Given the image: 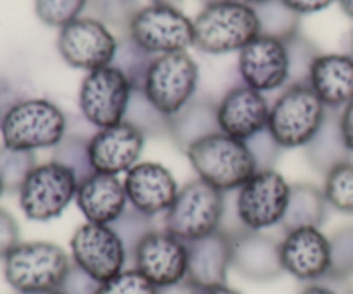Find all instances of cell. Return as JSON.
<instances>
[{"instance_id":"cell-6","label":"cell","mask_w":353,"mask_h":294,"mask_svg":"<svg viewBox=\"0 0 353 294\" xmlns=\"http://www.w3.org/2000/svg\"><path fill=\"white\" fill-rule=\"evenodd\" d=\"M224 207L226 193L196 178L179 188L174 203L164 213V229L186 243L200 240L219 231Z\"/></svg>"},{"instance_id":"cell-18","label":"cell","mask_w":353,"mask_h":294,"mask_svg":"<svg viewBox=\"0 0 353 294\" xmlns=\"http://www.w3.org/2000/svg\"><path fill=\"white\" fill-rule=\"evenodd\" d=\"M123 182L130 207L150 217L164 216L179 191L172 172L159 162H138Z\"/></svg>"},{"instance_id":"cell-35","label":"cell","mask_w":353,"mask_h":294,"mask_svg":"<svg viewBox=\"0 0 353 294\" xmlns=\"http://www.w3.org/2000/svg\"><path fill=\"white\" fill-rule=\"evenodd\" d=\"M290 55V81L288 85H299V83L309 81L310 67L317 55L321 54L316 45L303 36L302 33L296 34L290 41H286Z\"/></svg>"},{"instance_id":"cell-26","label":"cell","mask_w":353,"mask_h":294,"mask_svg":"<svg viewBox=\"0 0 353 294\" xmlns=\"http://www.w3.org/2000/svg\"><path fill=\"white\" fill-rule=\"evenodd\" d=\"M330 209L323 188L312 182H295L290 189L288 205L279 226L285 233L300 227H323Z\"/></svg>"},{"instance_id":"cell-21","label":"cell","mask_w":353,"mask_h":294,"mask_svg":"<svg viewBox=\"0 0 353 294\" xmlns=\"http://www.w3.org/2000/svg\"><path fill=\"white\" fill-rule=\"evenodd\" d=\"M231 271V238L223 231L188 243L186 279L203 289L228 284Z\"/></svg>"},{"instance_id":"cell-34","label":"cell","mask_w":353,"mask_h":294,"mask_svg":"<svg viewBox=\"0 0 353 294\" xmlns=\"http://www.w3.org/2000/svg\"><path fill=\"white\" fill-rule=\"evenodd\" d=\"M88 7V0H34L38 19L52 28H64L81 17Z\"/></svg>"},{"instance_id":"cell-23","label":"cell","mask_w":353,"mask_h":294,"mask_svg":"<svg viewBox=\"0 0 353 294\" xmlns=\"http://www.w3.org/2000/svg\"><path fill=\"white\" fill-rule=\"evenodd\" d=\"M307 83L327 110L345 109L353 100V57L350 54H319Z\"/></svg>"},{"instance_id":"cell-17","label":"cell","mask_w":353,"mask_h":294,"mask_svg":"<svg viewBox=\"0 0 353 294\" xmlns=\"http://www.w3.org/2000/svg\"><path fill=\"white\" fill-rule=\"evenodd\" d=\"M147 138L128 123L100 127L90 140V160L100 174L121 176L140 162Z\"/></svg>"},{"instance_id":"cell-40","label":"cell","mask_w":353,"mask_h":294,"mask_svg":"<svg viewBox=\"0 0 353 294\" xmlns=\"http://www.w3.org/2000/svg\"><path fill=\"white\" fill-rule=\"evenodd\" d=\"M100 284H102V282H99L95 277L86 274L83 269H79L78 265L72 264L71 267H69L68 274H65L64 279L61 281V284H59L57 289H55V293L57 294H99Z\"/></svg>"},{"instance_id":"cell-32","label":"cell","mask_w":353,"mask_h":294,"mask_svg":"<svg viewBox=\"0 0 353 294\" xmlns=\"http://www.w3.org/2000/svg\"><path fill=\"white\" fill-rule=\"evenodd\" d=\"M323 191L331 209L353 216V160L343 162L324 176Z\"/></svg>"},{"instance_id":"cell-50","label":"cell","mask_w":353,"mask_h":294,"mask_svg":"<svg viewBox=\"0 0 353 294\" xmlns=\"http://www.w3.org/2000/svg\"><path fill=\"white\" fill-rule=\"evenodd\" d=\"M240 2H245V3H248V6L255 7V6H261V3L268 2V0H240Z\"/></svg>"},{"instance_id":"cell-4","label":"cell","mask_w":353,"mask_h":294,"mask_svg":"<svg viewBox=\"0 0 353 294\" xmlns=\"http://www.w3.org/2000/svg\"><path fill=\"white\" fill-rule=\"evenodd\" d=\"M327 109L309 83L283 88L269 110L268 129L283 150L303 148L326 117Z\"/></svg>"},{"instance_id":"cell-13","label":"cell","mask_w":353,"mask_h":294,"mask_svg":"<svg viewBox=\"0 0 353 294\" xmlns=\"http://www.w3.org/2000/svg\"><path fill=\"white\" fill-rule=\"evenodd\" d=\"M117 38L97 17H78L61 28L57 50L65 64L81 71H95L112 64Z\"/></svg>"},{"instance_id":"cell-42","label":"cell","mask_w":353,"mask_h":294,"mask_svg":"<svg viewBox=\"0 0 353 294\" xmlns=\"http://www.w3.org/2000/svg\"><path fill=\"white\" fill-rule=\"evenodd\" d=\"M21 243V229L16 219L6 210H0V258H6Z\"/></svg>"},{"instance_id":"cell-22","label":"cell","mask_w":353,"mask_h":294,"mask_svg":"<svg viewBox=\"0 0 353 294\" xmlns=\"http://www.w3.org/2000/svg\"><path fill=\"white\" fill-rule=\"evenodd\" d=\"M74 203L86 222L109 226L130 207L123 179L100 172L79 182Z\"/></svg>"},{"instance_id":"cell-29","label":"cell","mask_w":353,"mask_h":294,"mask_svg":"<svg viewBox=\"0 0 353 294\" xmlns=\"http://www.w3.org/2000/svg\"><path fill=\"white\" fill-rule=\"evenodd\" d=\"M155 55L145 50L140 43L133 40L130 34H124L117 40L116 54H114L112 64L124 74V78L130 81L133 90H143L145 79H147L148 69L154 62Z\"/></svg>"},{"instance_id":"cell-41","label":"cell","mask_w":353,"mask_h":294,"mask_svg":"<svg viewBox=\"0 0 353 294\" xmlns=\"http://www.w3.org/2000/svg\"><path fill=\"white\" fill-rule=\"evenodd\" d=\"M299 294H353L350 277H338L327 274L321 281L309 282L300 289Z\"/></svg>"},{"instance_id":"cell-11","label":"cell","mask_w":353,"mask_h":294,"mask_svg":"<svg viewBox=\"0 0 353 294\" xmlns=\"http://www.w3.org/2000/svg\"><path fill=\"white\" fill-rule=\"evenodd\" d=\"M131 93L130 81L114 65L90 71L79 85V114L95 129L119 124L124 120Z\"/></svg>"},{"instance_id":"cell-15","label":"cell","mask_w":353,"mask_h":294,"mask_svg":"<svg viewBox=\"0 0 353 294\" xmlns=\"http://www.w3.org/2000/svg\"><path fill=\"white\" fill-rule=\"evenodd\" d=\"M131 264L157 288L186 279L188 243L165 229L148 234L134 251Z\"/></svg>"},{"instance_id":"cell-19","label":"cell","mask_w":353,"mask_h":294,"mask_svg":"<svg viewBox=\"0 0 353 294\" xmlns=\"http://www.w3.org/2000/svg\"><path fill=\"white\" fill-rule=\"evenodd\" d=\"M269 105L264 93L247 85H236L228 90L217 102L221 133L247 141L268 127Z\"/></svg>"},{"instance_id":"cell-47","label":"cell","mask_w":353,"mask_h":294,"mask_svg":"<svg viewBox=\"0 0 353 294\" xmlns=\"http://www.w3.org/2000/svg\"><path fill=\"white\" fill-rule=\"evenodd\" d=\"M202 294H241V293L236 291L234 288H230L228 284H223V286H216V288L203 289Z\"/></svg>"},{"instance_id":"cell-2","label":"cell","mask_w":353,"mask_h":294,"mask_svg":"<svg viewBox=\"0 0 353 294\" xmlns=\"http://www.w3.org/2000/svg\"><path fill=\"white\" fill-rule=\"evenodd\" d=\"M185 155L199 179L223 193L236 191L257 172L247 143L224 133L199 141Z\"/></svg>"},{"instance_id":"cell-38","label":"cell","mask_w":353,"mask_h":294,"mask_svg":"<svg viewBox=\"0 0 353 294\" xmlns=\"http://www.w3.org/2000/svg\"><path fill=\"white\" fill-rule=\"evenodd\" d=\"M99 294H157V286L152 284L140 271L130 267L102 282Z\"/></svg>"},{"instance_id":"cell-43","label":"cell","mask_w":353,"mask_h":294,"mask_svg":"<svg viewBox=\"0 0 353 294\" xmlns=\"http://www.w3.org/2000/svg\"><path fill=\"white\" fill-rule=\"evenodd\" d=\"M21 100H23V96L17 92L16 86L0 76V124H2L3 117L9 114V110L12 109L16 103H19Z\"/></svg>"},{"instance_id":"cell-3","label":"cell","mask_w":353,"mask_h":294,"mask_svg":"<svg viewBox=\"0 0 353 294\" xmlns=\"http://www.w3.org/2000/svg\"><path fill=\"white\" fill-rule=\"evenodd\" d=\"M68 133V116L47 98H23L0 124L3 145L17 150L55 148Z\"/></svg>"},{"instance_id":"cell-14","label":"cell","mask_w":353,"mask_h":294,"mask_svg":"<svg viewBox=\"0 0 353 294\" xmlns=\"http://www.w3.org/2000/svg\"><path fill=\"white\" fill-rule=\"evenodd\" d=\"M238 72L243 85L261 93L288 86L290 55L286 41L259 34L238 55Z\"/></svg>"},{"instance_id":"cell-36","label":"cell","mask_w":353,"mask_h":294,"mask_svg":"<svg viewBox=\"0 0 353 294\" xmlns=\"http://www.w3.org/2000/svg\"><path fill=\"white\" fill-rule=\"evenodd\" d=\"M93 16L107 26L126 30L138 12V0H88Z\"/></svg>"},{"instance_id":"cell-24","label":"cell","mask_w":353,"mask_h":294,"mask_svg":"<svg viewBox=\"0 0 353 294\" xmlns=\"http://www.w3.org/2000/svg\"><path fill=\"white\" fill-rule=\"evenodd\" d=\"M221 133L217 102L207 96H195L169 123V138L176 148L186 154L199 141Z\"/></svg>"},{"instance_id":"cell-51","label":"cell","mask_w":353,"mask_h":294,"mask_svg":"<svg viewBox=\"0 0 353 294\" xmlns=\"http://www.w3.org/2000/svg\"><path fill=\"white\" fill-rule=\"evenodd\" d=\"M203 3V7L207 6H214V3H221V2H228V0H200Z\"/></svg>"},{"instance_id":"cell-7","label":"cell","mask_w":353,"mask_h":294,"mask_svg":"<svg viewBox=\"0 0 353 294\" xmlns=\"http://www.w3.org/2000/svg\"><path fill=\"white\" fill-rule=\"evenodd\" d=\"M292 185L276 169L257 171L240 189L233 191L238 220L247 231L271 229L281 224Z\"/></svg>"},{"instance_id":"cell-10","label":"cell","mask_w":353,"mask_h":294,"mask_svg":"<svg viewBox=\"0 0 353 294\" xmlns=\"http://www.w3.org/2000/svg\"><path fill=\"white\" fill-rule=\"evenodd\" d=\"M128 34L154 55L186 52L193 47V21L178 7L150 3L138 9Z\"/></svg>"},{"instance_id":"cell-37","label":"cell","mask_w":353,"mask_h":294,"mask_svg":"<svg viewBox=\"0 0 353 294\" xmlns=\"http://www.w3.org/2000/svg\"><path fill=\"white\" fill-rule=\"evenodd\" d=\"M331 275L353 277V226L338 229L330 236Z\"/></svg>"},{"instance_id":"cell-39","label":"cell","mask_w":353,"mask_h":294,"mask_svg":"<svg viewBox=\"0 0 353 294\" xmlns=\"http://www.w3.org/2000/svg\"><path fill=\"white\" fill-rule=\"evenodd\" d=\"M247 147L250 150L252 158L255 162V167L257 171H268V169H274L278 160L281 158L283 147L274 140L269 129H262L261 133L254 134L252 138H248Z\"/></svg>"},{"instance_id":"cell-20","label":"cell","mask_w":353,"mask_h":294,"mask_svg":"<svg viewBox=\"0 0 353 294\" xmlns=\"http://www.w3.org/2000/svg\"><path fill=\"white\" fill-rule=\"evenodd\" d=\"M231 269L252 282H271L285 274L279 241L257 231H243L231 238Z\"/></svg>"},{"instance_id":"cell-5","label":"cell","mask_w":353,"mask_h":294,"mask_svg":"<svg viewBox=\"0 0 353 294\" xmlns=\"http://www.w3.org/2000/svg\"><path fill=\"white\" fill-rule=\"evenodd\" d=\"M71 265V255L59 244L30 241L3 258V275L16 293L55 291Z\"/></svg>"},{"instance_id":"cell-53","label":"cell","mask_w":353,"mask_h":294,"mask_svg":"<svg viewBox=\"0 0 353 294\" xmlns=\"http://www.w3.org/2000/svg\"><path fill=\"white\" fill-rule=\"evenodd\" d=\"M350 48H352V57H353V30H352V34H350Z\"/></svg>"},{"instance_id":"cell-49","label":"cell","mask_w":353,"mask_h":294,"mask_svg":"<svg viewBox=\"0 0 353 294\" xmlns=\"http://www.w3.org/2000/svg\"><path fill=\"white\" fill-rule=\"evenodd\" d=\"M152 3H159V6H171V7H178L183 0H150Z\"/></svg>"},{"instance_id":"cell-27","label":"cell","mask_w":353,"mask_h":294,"mask_svg":"<svg viewBox=\"0 0 353 294\" xmlns=\"http://www.w3.org/2000/svg\"><path fill=\"white\" fill-rule=\"evenodd\" d=\"M254 9L257 12L261 34L264 36L290 41L302 33V16L290 9L283 0H268Z\"/></svg>"},{"instance_id":"cell-30","label":"cell","mask_w":353,"mask_h":294,"mask_svg":"<svg viewBox=\"0 0 353 294\" xmlns=\"http://www.w3.org/2000/svg\"><path fill=\"white\" fill-rule=\"evenodd\" d=\"M38 165L34 151L0 147V182L6 193H19L21 186Z\"/></svg>"},{"instance_id":"cell-28","label":"cell","mask_w":353,"mask_h":294,"mask_svg":"<svg viewBox=\"0 0 353 294\" xmlns=\"http://www.w3.org/2000/svg\"><path fill=\"white\" fill-rule=\"evenodd\" d=\"M124 123L137 127L148 140V138L169 136V123H171V117L162 114L147 98L143 90H133L130 103H128L126 114H124Z\"/></svg>"},{"instance_id":"cell-16","label":"cell","mask_w":353,"mask_h":294,"mask_svg":"<svg viewBox=\"0 0 353 294\" xmlns=\"http://www.w3.org/2000/svg\"><path fill=\"white\" fill-rule=\"evenodd\" d=\"M279 253L285 274L300 282H316L331 271L330 238L321 227H300L285 233L279 241Z\"/></svg>"},{"instance_id":"cell-8","label":"cell","mask_w":353,"mask_h":294,"mask_svg":"<svg viewBox=\"0 0 353 294\" xmlns=\"http://www.w3.org/2000/svg\"><path fill=\"white\" fill-rule=\"evenodd\" d=\"M78 179L69 169L50 160L38 164L19 189V207L26 219L48 222L68 210L76 200Z\"/></svg>"},{"instance_id":"cell-44","label":"cell","mask_w":353,"mask_h":294,"mask_svg":"<svg viewBox=\"0 0 353 294\" xmlns=\"http://www.w3.org/2000/svg\"><path fill=\"white\" fill-rule=\"evenodd\" d=\"M290 9L295 10L296 14L303 16V14H314L319 10L327 9L331 3L338 2V0H283Z\"/></svg>"},{"instance_id":"cell-46","label":"cell","mask_w":353,"mask_h":294,"mask_svg":"<svg viewBox=\"0 0 353 294\" xmlns=\"http://www.w3.org/2000/svg\"><path fill=\"white\" fill-rule=\"evenodd\" d=\"M157 294H202V289L196 288L188 279H183V281L174 282V284L157 288Z\"/></svg>"},{"instance_id":"cell-9","label":"cell","mask_w":353,"mask_h":294,"mask_svg":"<svg viewBox=\"0 0 353 294\" xmlns=\"http://www.w3.org/2000/svg\"><path fill=\"white\" fill-rule=\"evenodd\" d=\"M196 86L199 65L195 59L188 52H172L155 55L145 79L143 93L162 114L172 117L195 98Z\"/></svg>"},{"instance_id":"cell-1","label":"cell","mask_w":353,"mask_h":294,"mask_svg":"<svg viewBox=\"0 0 353 294\" xmlns=\"http://www.w3.org/2000/svg\"><path fill=\"white\" fill-rule=\"evenodd\" d=\"M193 47L210 55L240 52L261 34L257 12L240 0L203 7L193 19Z\"/></svg>"},{"instance_id":"cell-31","label":"cell","mask_w":353,"mask_h":294,"mask_svg":"<svg viewBox=\"0 0 353 294\" xmlns=\"http://www.w3.org/2000/svg\"><path fill=\"white\" fill-rule=\"evenodd\" d=\"M90 140L92 138L65 134L61 143L52 148V160L69 169L78 182H83L86 178L95 174L92 160H90Z\"/></svg>"},{"instance_id":"cell-25","label":"cell","mask_w":353,"mask_h":294,"mask_svg":"<svg viewBox=\"0 0 353 294\" xmlns=\"http://www.w3.org/2000/svg\"><path fill=\"white\" fill-rule=\"evenodd\" d=\"M310 167L326 176L343 162L352 160V151L345 141L340 124V110H327L323 124L312 140L303 147Z\"/></svg>"},{"instance_id":"cell-54","label":"cell","mask_w":353,"mask_h":294,"mask_svg":"<svg viewBox=\"0 0 353 294\" xmlns=\"http://www.w3.org/2000/svg\"><path fill=\"white\" fill-rule=\"evenodd\" d=\"M3 193H6V191H3V186H2V182H0V196H2Z\"/></svg>"},{"instance_id":"cell-12","label":"cell","mask_w":353,"mask_h":294,"mask_svg":"<svg viewBox=\"0 0 353 294\" xmlns=\"http://www.w3.org/2000/svg\"><path fill=\"white\" fill-rule=\"evenodd\" d=\"M69 250L72 264L99 282L109 281L130 264L123 241L109 224H81L72 234Z\"/></svg>"},{"instance_id":"cell-45","label":"cell","mask_w":353,"mask_h":294,"mask_svg":"<svg viewBox=\"0 0 353 294\" xmlns=\"http://www.w3.org/2000/svg\"><path fill=\"white\" fill-rule=\"evenodd\" d=\"M340 124L345 141H347L348 148H350V151L353 154V100L345 109L340 110Z\"/></svg>"},{"instance_id":"cell-33","label":"cell","mask_w":353,"mask_h":294,"mask_svg":"<svg viewBox=\"0 0 353 294\" xmlns=\"http://www.w3.org/2000/svg\"><path fill=\"white\" fill-rule=\"evenodd\" d=\"M155 217L147 216V213L140 212V210L133 209V207H128L116 220H114L110 226L116 231L117 236L123 241L124 248H126L128 255H130V262L133 258L134 251L140 246L141 241L148 236V234L154 233L157 227L154 222Z\"/></svg>"},{"instance_id":"cell-52","label":"cell","mask_w":353,"mask_h":294,"mask_svg":"<svg viewBox=\"0 0 353 294\" xmlns=\"http://www.w3.org/2000/svg\"><path fill=\"white\" fill-rule=\"evenodd\" d=\"M16 294H57L55 291H40V293H16Z\"/></svg>"},{"instance_id":"cell-48","label":"cell","mask_w":353,"mask_h":294,"mask_svg":"<svg viewBox=\"0 0 353 294\" xmlns=\"http://www.w3.org/2000/svg\"><path fill=\"white\" fill-rule=\"evenodd\" d=\"M338 3H340L341 10H343L350 19H353V0H338Z\"/></svg>"}]
</instances>
